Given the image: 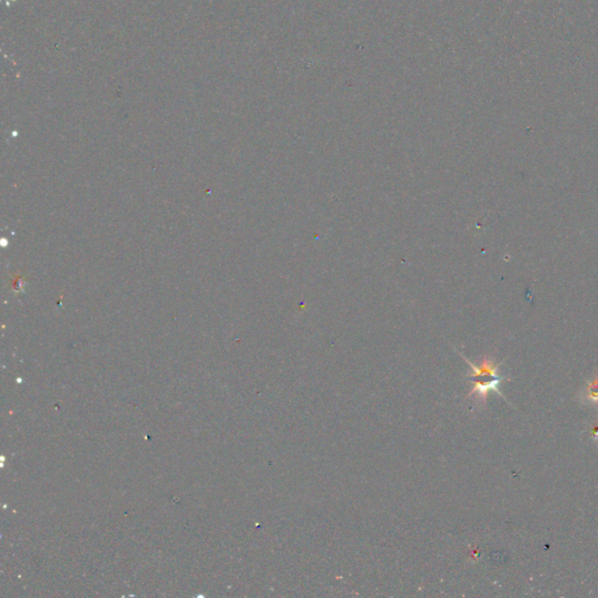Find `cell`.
Returning <instances> with one entry per match:
<instances>
[{"label": "cell", "instance_id": "6da1fadb", "mask_svg": "<svg viewBox=\"0 0 598 598\" xmlns=\"http://www.w3.org/2000/svg\"><path fill=\"white\" fill-rule=\"evenodd\" d=\"M458 353L468 362L470 369H471V372L468 374V378L472 383V388L468 394V397H474L478 402L482 404H485L488 401L490 393H496L505 398L504 394L500 390V383L507 379L499 374L500 364H497L492 357L485 356L479 364L476 365L470 361L463 353Z\"/></svg>", "mask_w": 598, "mask_h": 598}, {"label": "cell", "instance_id": "7a4b0ae2", "mask_svg": "<svg viewBox=\"0 0 598 598\" xmlns=\"http://www.w3.org/2000/svg\"><path fill=\"white\" fill-rule=\"evenodd\" d=\"M580 400L585 404H598V375H595L581 391Z\"/></svg>", "mask_w": 598, "mask_h": 598}, {"label": "cell", "instance_id": "3957f363", "mask_svg": "<svg viewBox=\"0 0 598 598\" xmlns=\"http://www.w3.org/2000/svg\"><path fill=\"white\" fill-rule=\"evenodd\" d=\"M590 434H591V437H592L593 440H598V423H596L595 426L591 428Z\"/></svg>", "mask_w": 598, "mask_h": 598}]
</instances>
